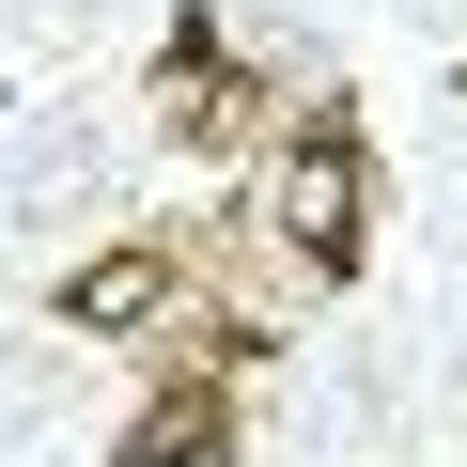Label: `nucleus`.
Segmentation results:
<instances>
[{
	"instance_id": "obj_3",
	"label": "nucleus",
	"mask_w": 467,
	"mask_h": 467,
	"mask_svg": "<svg viewBox=\"0 0 467 467\" xmlns=\"http://www.w3.org/2000/svg\"><path fill=\"white\" fill-rule=\"evenodd\" d=\"M16 16H32V32H94L109 0H16Z\"/></svg>"
},
{
	"instance_id": "obj_2",
	"label": "nucleus",
	"mask_w": 467,
	"mask_h": 467,
	"mask_svg": "<svg viewBox=\"0 0 467 467\" xmlns=\"http://www.w3.org/2000/svg\"><path fill=\"white\" fill-rule=\"evenodd\" d=\"M281 218H296V250H312V265L358 250V171H343V140H312V156L281 171Z\"/></svg>"
},
{
	"instance_id": "obj_4",
	"label": "nucleus",
	"mask_w": 467,
	"mask_h": 467,
	"mask_svg": "<svg viewBox=\"0 0 467 467\" xmlns=\"http://www.w3.org/2000/svg\"><path fill=\"white\" fill-rule=\"evenodd\" d=\"M420 16H451V0H420Z\"/></svg>"
},
{
	"instance_id": "obj_1",
	"label": "nucleus",
	"mask_w": 467,
	"mask_h": 467,
	"mask_svg": "<svg viewBox=\"0 0 467 467\" xmlns=\"http://www.w3.org/2000/svg\"><path fill=\"white\" fill-rule=\"evenodd\" d=\"M109 187V125L94 109H47L32 140H16V218H63V202H94Z\"/></svg>"
}]
</instances>
